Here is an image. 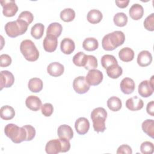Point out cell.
<instances>
[{
  "instance_id": "6da1fadb",
  "label": "cell",
  "mask_w": 154,
  "mask_h": 154,
  "mask_svg": "<svg viewBox=\"0 0 154 154\" xmlns=\"http://www.w3.org/2000/svg\"><path fill=\"white\" fill-rule=\"evenodd\" d=\"M125 41V34L121 31H114L104 35L102 40V46L105 51H113L122 45Z\"/></svg>"
},
{
  "instance_id": "7a4b0ae2",
  "label": "cell",
  "mask_w": 154,
  "mask_h": 154,
  "mask_svg": "<svg viewBox=\"0 0 154 154\" xmlns=\"http://www.w3.org/2000/svg\"><path fill=\"white\" fill-rule=\"evenodd\" d=\"M4 132L14 143H20L26 140V132L23 126L19 127L15 124L8 123L5 126Z\"/></svg>"
},
{
  "instance_id": "3957f363",
  "label": "cell",
  "mask_w": 154,
  "mask_h": 154,
  "mask_svg": "<svg viewBox=\"0 0 154 154\" xmlns=\"http://www.w3.org/2000/svg\"><path fill=\"white\" fill-rule=\"evenodd\" d=\"M107 117V112L102 107L94 108L91 112V119L93 122V126L94 131L103 132L106 129L105 121Z\"/></svg>"
},
{
  "instance_id": "277c9868",
  "label": "cell",
  "mask_w": 154,
  "mask_h": 154,
  "mask_svg": "<svg viewBox=\"0 0 154 154\" xmlns=\"http://www.w3.org/2000/svg\"><path fill=\"white\" fill-rule=\"evenodd\" d=\"M28 25L24 20L17 19L7 22L5 25V31L8 36L14 38L23 34L27 31Z\"/></svg>"
},
{
  "instance_id": "5b68a950",
  "label": "cell",
  "mask_w": 154,
  "mask_h": 154,
  "mask_svg": "<svg viewBox=\"0 0 154 154\" xmlns=\"http://www.w3.org/2000/svg\"><path fill=\"white\" fill-rule=\"evenodd\" d=\"M20 50L24 58L29 61H35L39 57V52L31 40H24L20 45Z\"/></svg>"
},
{
  "instance_id": "8992f818",
  "label": "cell",
  "mask_w": 154,
  "mask_h": 154,
  "mask_svg": "<svg viewBox=\"0 0 154 154\" xmlns=\"http://www.w3.org/2000/svg\"><path fill=\"white\" fill-rule=\"evenodd\" d=\"M138 94L143 97H148L150 96L153 91V76H152L149 80H144L141 81L138 88Z\"/></svg>"
},
{
  "instance_id": "52a82bcc",
  "label": "cell",
  "mask_w": 154,
  "mask_h": 154,
  "mask_svg": "<svg viewBox=\"0 0 154 154\" xmlns=\"http://www.w3.org/2000/svg\"><path fill=\"white\" fill-rule=\"evenodd\" d=\"M90 85L85 79V77L83 76L75 78L73 81V88L78 94H84L87 93L90 89Z\"/></svg>"
},
{
  "instance_id": "ba28073f",
  "label": "cell",
  "mask_w": 154,
  "mask_h": 154,
  "mask_svg": "<svg viewBox=\"0 0 154 154\" xmlns=\"http://www.w3.org/2000/svg\"><path fill=\"white\" fill-rule=\"evenodd\" d=\"M2 7V13L6 17H13L18 11V7L13 0L1 1Z\"/></svg>"
},
{
  "instance_id": "9c48e42d",
  "label": "cell",
  "mask_w": 154,
  "mask_h": 154,
  "mask_svg": "<svg viewBox=\"0 0 154 154\" xmlns=\"http://www.w3.org/2000/svg\"><path fill=\"white\" fill-rule=\"evenodd\" d=\"M103 78L102 72L97 69H91L88 71L85 79L90 85H97L101 83Z\"/></svg>"
},
{
  "instance_id": "30bf717a",
  "label": "cell",
  "mask_w": 154,
  "mask_h": 154,
  "mask_svg": "<svg viewBox=\"0 0 154 154\" xmlns=\"http://www.w3.org/2000/svg\"><path fill=\"white\" fill-rule=\"evenodd\" d=\"M62 145L60 138L49 141L45 146V151L48 154H57L61 152Z\"/></svg>"
},
{
  "instance_id": "8fae6325",
  "label": "cell",
  "mask_w": 154,
  "mask_h": 154,
  "mask_svg": "<svg viewBox=\"0 0 154 154\" xmlns=\"http://www.w3.org/2000/svg\"><path fill=\"white\" fill-rule=\"evenodd\" d=\"M14 82V77L11 72L8 70L1 72V90L3 88H8L13 85Z\"/></svg>"
},
{
  "instance_id": "7c38bea8",
  "label": "cell",
  "mask_w": 154,
  "mask_h": 154,
  "mask_svg": "<svg viewBox=\"0 0 154 154\" xmlns=\"http://www.w3.org/2000/svg\"><path fill=\"white\" fill-rule=\"evenodd\" d=\"M75 128L78 134L84 135L87 134L89 130L90 122L87 118L79 117L75 123Z\"/></svg>"
},
{
  "instance_id": "4fadbf2b",
  "label": "cell",
  "mask_w": 154,
  "mask_h": 154,
  "mask_svg": "<svg viewBox=\"0 0 154 154\" xmlns=\"http://www.w3.org/2000/svg\"><path fill=\"white\" fill-rule=\"evenodd\" d=\"M58 40L51 35H46L43 42V46L44 49L48 52H52L55 51L57 48Z\"/></svg>"
},
{
  "instance_id": "5bb4252c",
  "label": "cell",
  "mask_w": 154,
  "mask_h": 154,
  "mask_svg": "<svg viewBox=\"0 0 154 154\" xmlns=\"http://www.w3.org/2000/svg\"><path fill=\"white\" fill-rule=\"evenodd\" d=\"M144 102L137 96L129 98L126 102V106L130 111H138L143 108Z\"/></svg>"
},
{
  "instance_id": "9a60e30c",
  "label": "cell",
  "mask_w": 154,
  "mask_h": 154,
  "mask_svg": "<svg viewBox=\"0 0 154 154\" xmlns=\"http://www.w3.org/2000/svg\"><path fill=\"white\" fill-rule=\"evenodd\" d=\"M64 71V67L63 64L59 62H52L47 67L48 73L52 76L58 77L63 75Z\"/></svg>"
},
{
  "instance_id": "2e32d148",
  "label": "cell",
  "mask_w": 154,
  "mask_h": 154,
  "mask_svg": "<svg viewBox=\"0 0 154 154\" xmlns=\"http://www.w3.org/2000/svg\"><path fill=\"white\" fill-rule=\"evenodd\" d=\"M137 61L140 66L146 67L151 64L152 61V55L149 51L143 50L138 54Z\"/></svg>"
},
{
  "instance_id": "e0dca14e",
  "label": "cell",
  "mask_w": 154,
  "mask_h": 154,
  "mask_svg": "<svg viewBox=\"0 0 154 154\" xmlns=\"http://www.w3.org/2000/svg\"><path fill=\"white\" fill-rule=\"evenodd\" d=\"M121 91L126 94H129L134 92L135 88V84L134 80L130 78H124L120 82Z\"/></svg>"
},
{
  "instance_id": "ac0fdd59",
  "label": "cell",
  "mask_w": 154,
  "mask_h": 154,
  "mask_svg": "<svg viewBox=\"0 0 154 154\" xmlns=\"http://www.w3.org/2000/svg\"><path fill=\"white\" fill-rule=\"evenodd\" d=\"M25 105L29 109L34 111H37L41 108L42 103L38 97L31 95L26 97L25 100Z\"/></svg>"
},
{
  "instance_id": "d6986e66",
  "label": "cell",
  "mask_w": 154,
  "mask_h": 154,
  "mask_svg": "<svg viewBox=\"0 0 154 154\" xmlns=\"http://www.w3.org/2000/svg\"><path fill=\"white\" fill-rule=\"evenodd\" d=\"M75 44L74 41L70 38H63L60 43V49L61 52L67 55L71 54L75 50Z\"/></svg>"
},
{
  "instance_id": "ffe728a7",
  "label": "cell",
  "mask_w": 154,
  "mask_h": 154,
  "mask_svg": "<svg viewBox=\"0 0 154 154\" xmlns=\"http://www.w3.org/2000/svg\"><path fill=\"white\" fill-rule=\"evenodd\" d=\"M57 134L60 138H66L69 140L73 137V129L67 125H60L58 128Z\"/></svg>"
},
{
  "instance_id": "44dd1931",
  "label": "cell",
  "mask_w": 154,
  "mask_h": 154,
  "mask_svg": "<svg viewBox=\"0 0 154 154\" xmlns=\"http://www.w3.org/2000/svg\"><path fill=\"white\" fill-rule=\"evenodd\" d=\"M129 14L132 19L135 20H139L144 14V8L141 4H134L129 10Z\"/></svg>"
},
{
  "instance_id": "7402d4cb",
  "label": "cell",
  "mask_w": 154,
  "mask_h": 154,
  "mask_svg": "<svg viewBox=\"0 0 154 154\" xmlns=\"http://www.w3.org/2000/svg\"><path fill=\"white\" fill-rule=\"evenodd\" d=\"M103 17V14L102 12L97 9H92L90 10L87 15V20L92 23L96 24L99 23Z\"/></svg>"
},
{
  "instance_id": "603a6c76",
  "label": "cell",
  "mask_w": 154,
  "mask_h": 154,
  "mask_svg": "<svg viewBox=\"0 0 154 154\" xmlns=\"http://www.w3.org/2000/svg\"><path fill=\"white\" fill-rule=\"evenodd\" d=\"M43 86V81L38 78H32L29 80L28 87L29 90L32 93L40 92Z\"/></svg>"
},
{
  "instance_id": "cb8c5ba5",
  "label": "cell",
  "mask_w": 154,
  "mask_h": 154,
  "mask_svg": "<svg viewBox=\"0 0 154 154\" xmlns=\"http://www.w3.org/2000/svg\"><path fill=\"white\" fill-rule=\"evenodd\" d=\"M119 57L122 61L124 62H129L134 58V51L130 48H123L119 51Z\"/></svg>"
},
{
  "instance_id": "d4e9b609",
  "label": "cell",
  "mask_w": 154,
  "mask_h": 154,
  "mask_svg": "<svg viewBox=\"0 0 154 154\" xmlns=\"http://www.w3.org/2000/svg\"><path fill=\"white\" fill-rule=\"evenodd\" d=\"M63 27L58 22H53L49 24L46 30V35H51L55 37H59L62 32Z\"/></svg>"
},
{
  "instance_id": "484cf974",
  "label": "cell",
  "mask_w": 154,
  "mask_h": 154,
  "mask_svg": "<svg viewBox=\"0 0 154 154\" xmlns=\"http://www.w3.org/2000/svg\"><path fill=\"white\" fill-rule=\"evenodd\" d=\"M106 70L107 75L112 79L118 78L123 73V69L118 64H112Z\"/></svg>"
},
{
  "instance_id": "4316f807",
  "label": "cell",
  "mask_w": 154,
  "mask_h": 154,
  "mask_svg": "<svg viewBox=\"0 0 154 154\" xmlns=\"http://www.w3.org/2000/svg\"><path fill=\"white\" fill-rule=\"evenodd\" d=\"M1 118L5 120L12 119L15 116V111L14 108L9 105L2 106L0 109Z\"/></svg>"
},
{
  "instance_id": "83f0119b",
  "label": "cell",
  "mask_w": 154,
  "mask_h": 154,
  "mask_svg": "<svg viewBox=\"0 0 154 154\" xmlns=\"http://www.w3.org/2000/svg\"><path fill=\"white\" fill-rule=\"evenodd\" d=\"M99 43L94 37L86 38L82 42L83 48L87 51H93L98 48Z\"/></svg>"
},
{
  "instance_id": "f1b7e54d",
  "label": "cell",
  "mask_w": 154,
  "mask_h": 154,
  "mask_svg": "<svg viewBox=\"0 0 154 154\" xmlns=\"http://www.w3.org/2000/svg\"><path fill=\"white\" fill-rule=\"evenodd\" d=\"M107 106L111 111H118L122 106V100L116 96H112L108 99Z\"/></svg>"
},
{
  "instance_id": "f546056e",
  "label": "cell",
  "mask_w": 154,
  "mask_h": 154,
  "mask_svg": "<svg viewBox=\"0 0 154 154\" xmlns=\"http://www.w3.org/2000/svg\"><path fill=\"white\" fill-rule=\"evenodd\" d=\"M142 130L148 136L153 138L154 135V121L152 119L144 120L141 125Z\"/></svg>"
},
{
  "instance_id": "4dcf8cb0",
  "label": "cell",
  "mask_w": 154,
  "mask_h": 154,
  "mask_svg": "<svg viewBox=\"0 0 154 154\" xmlns=\"http://www.w3.org/2000/svg\"><path fill=\"white\" fill-rule=\"evenodd\" d=\"M45 26L42 23L34 24L31 29V34L35 39H40L43 35Z\"/></svg>"
},
{
  "instance_id": "1f68e13d",
  "label": "cell",
  "mask_w": 154,
  "mask_h": 154,
  "mask_svg": "<svg viewBox=\"0 0 154 154\" xmlns=\"http://www.w3.org/2000/svg\"><path fill=\"white\" fill-rule=\"evenodd\" d=\"M75 17V11L71 8H66L60 12V18L66 22L72 21Z\"/></svg>"
},
{
  "instance_id": "d6a6232c",
  "label": "cell",
  "mask_w": 154,
  "mask_h": 154,
  "mask_svg": "<svg viewBox=\"0 0 154 154\" xmlns=\"http://www.w3.org/2000/svg\"><path fill=\"white\" fill-rule=\"evenodd\" d=\"M128 16L123 12L117 13L113 17V21L116 25L120 27L125 26L128 23Z\"/></svg>"
},
{
  "instance_id": "836d02e7",
  "label": "cell",
  "mask_w": 154,
  "mask_h": 154,
  "mask_svg": "<svg viewBox=\"0 0 154 154\" xmlns=\"http://www.w3.org/2000/svg\"><path fill=\"white\" fill-rule=\"evenodd\" d=\"M100 62L102 67L105 69H106L108 67L111 66L112 64H118L117 60H116L115 57L112 55L109 54H105L103 55L101 58Z\"/></svg>"
},
{
  "instance_id": "e575fe53",
  "label": "cell",
  "mask_w": 154,
  "mask_h": 154,
  "mask_svg": "<svg viewBox=\"0 0 154 154\" xmlns=\"http://www.w3.org/2000/svg\"><path fill=\"white\" fill-rule=\"evenodd\" d=\"M87 58V55L83 52H78L73 57V63L75 65L78 67H84L85 60Z\"/></svg>"
},
{
  "instance_id": "d590c367",
  "label": "cell",
  "mask_w": 154,
  "mask_h": 154,
  "mask_svg": "<svg viewBox=\"0 0 154 154\" xmlns=\"http://www.w3.org/2000/svg\"><path fill=\"white\" fill-rule=\"evenodd\" d=\"M97 67V58L91 55H87L86 60L84 66V67L87 70L95 69Z\"/></svg>"
},
{
  "instance_id": "8d00e7d4",
  "label": "cell",
  "mask_w": 154,
  "mask_h": 154,
  "mask_svg": "<svg viewBox=\"0 0 154 154\" xmlns=\"http://www.w3.org/2000/svg\"><path fill=\"white\" fill-rule=\"evenodd\" d=\"M140 150L143 154H152L154 151L153 144L150 141H144L140 146Z\"/></svg>"
},
{
  "instance_id": "74e56055",
  "label": "cell",
  "mask_w": 154,
  "mask_h": 154,
  "mask_svg": "<svg viewBox=\"0 0 154 154\" xmlns=\"http://www.w3.org/2000/svg\"><path fill=\"white\" fill-rule=\"evenodd\" d=\"M144 27L148 31H154V13L149 15L144 20Z\"/></svg>"
},
{
  "instance_id": "f35d334b",
  "label": "cell",
  "mask_w": 154,
  "mask_h": 154,
  "mask_svg": "<svg viewBox=\"0 0 154 154\" xmlns=\"http://www.w3.org/2000/svg\"><path fill=\"white\" fill-rule=\"evenodd\" d=\"M19 20H22L26 22L28 25H29L34 19V16L29 11H23L20 13V14L18 16V19Z\"/></svg>"
},
{
  "instance_id": "ab89813d",
  "label": "cell",
  "mask_w": 154,
  "mask_h": 154,
  "mask_svg": "<svg viewBox=\"0 0 154 154\" xmlns=\"http://www.w3.org/2000/svg\"><path fill=\"white\" fill-rule=\"evenodd\" d=\"M42 113L45 117H49L54 111L53 105L50 103H45L41 106Z\"/></svg>"
},
{
  "instance_id": "60d3db41",
  "label": "cell",
  "mask_w": 154,
  "mask_h": 154,
  "mask_svg": "<svg viewBox=\"0 0 154 154\" xmlns=\"http://www.w3.org/2000/svg\"><path fill=\"white\" fill-rule=\"evenodd\" d=\"M23 127L26 130V134H27V137H26V141L32 140L35 137V128L30 125H24V126H23Z\"/></svg>"
},
{
  "instance_id": "b9f144b4",
  "label": "cell",
  "mask_w": 154,
  "mask_h": 154,
  "mask_svg": "<svg viewBox=\"0 0 154 154\" xmlns=\"http://www.w3.org/2000/svg\"><path fill=\"white\" fill-rule=\"evenodd\" d=\"M12 60L11 57L5 54H1L0 55V66L1 67H8L11 63Z\"/></svg>"
},
{
  "instance_id": "7bdbcfd3",
  "label": "cell",
  "mask_w": 154,
  "mask_h": 154,
  "mask_svg": "<svg viewBox=\"0 0 154 154\" xmlns=\"http://www.w3.org/2000/svg\"><path fill=\"white\" fill-rule=\"evenodd\" d=\"M117 154H132V150L131 147L128 144H123L119 147L116 152Z\"/></svg>"
},
{
  "instance_id": "ee69618b",
  "label": "cell",
  "mask_w": 154,
  "mask_h": 154,
  "mask_svg": "<svg viewBox=\"0 0 154 154\" xmlns=\"http://www.w3.org/2000/svg\"><path fill=\"white\" fill-rule=\"evenodd\" d=\"M147 112L151 116H154V102L153 100L149 102L146 106Z\"/></svg>"
},
{
  "instance_id": "f6af8a7d",
  "label": "cell",
  "mask_w": 154,
  "mask_h": 154,
  "mask_svg": "<svg viewBox=\"0 0 154 154\" xmlns=\"http://www.w3.org/2000/svg\"><path fill=\"white\" fill-rule=\"evenodd\" d=\"M116 5L117 7L121 8H123L126 7L128 5V4L129 2V0H123V1H117L116 0L115 1Z\"/></svg>"
}]
</instances>
